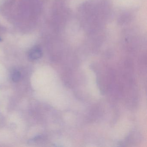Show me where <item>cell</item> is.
I'll list each match as a JSON object with an SVG mask.
<instances>
[{"label": "cell", "mask_w": 147, "mask_h": 147, "mask_svg": "<svg viewBox=\"0 0 147 147\" xmlns=\"http://www.w3.org/2000/svg\"><path fill=\"white\" fill-rule=\"evenodd\" d=\"M41 51L38 49L32 50L29 54V57L31 60H36L39 59L42 56Z\"/></svg>", "instance_id": "6da1fadb"}, {"label": "cell", "mask_w": 147, "mask_h": 147, "mask_svg": "<svg viewBox=\"0 0 147 147\" xmlns=\"http://www.w3.org/2000/svg\"><path fill=\"white\" fill-rule=\"evenodd\" d=\"M12 80L14 82H18L21 78V74L19 71L14 70L12 74Z\"/></svg>", "instance_id": "7a4b0ae2"}, {"label": "cell", "mask_w": 147, "mask_h": 147, "mask_svg": "<svg viewBox=\"0 0 147 147\" xmlns=\"http://www.w3.org/2000/svg\"><path fill=\"white\" fill-rule=\"evenodd\" d=\"M0 41H1V38H0Z\"/></svg>", "instance_id": "3957f363"}]
</instances>
